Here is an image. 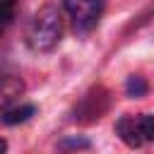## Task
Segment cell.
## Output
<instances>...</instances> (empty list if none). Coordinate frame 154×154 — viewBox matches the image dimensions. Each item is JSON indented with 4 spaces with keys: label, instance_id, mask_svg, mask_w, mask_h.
<instances>
[{
    "label": "cell",
    "instance_id": "1",
    "mask_svg": "<svg viewBox=\"0 0 154 154\" xmlns=\"http://www.w3.org/2000/svg\"><path fill=\"white\" fill-rule=\"evenodd\" d=\"M63 10L55 5L41 7L26 26V46L36 53H48L63 38Z\"/></svg>",
    "mask_w": 154,
    "mask_h": 154
},
{
    "label": "cell",
    "instance_id": "2",
    "mask_svg": "<svg viewBox=\"0 0 154 154\" xmlns=\"http://www.w3.org/2000/svg\"><path fill=\"white\" fill-rule=\"evenodd\" d=\"M116 135L123 144L137 149L154 142V116L152 113H125L116 120Z\"/></svg>",
    "mask_w": 154,
    "mask_h": 154
},
{
    "label": "cell",
    "instance_id": "3",
    "mask_svg": "<svg viewBox=\"0 0 154 154\" xmlns=\"http://www.w3.org/2000/svg\"><path fill=\"white\" fill-rule=\"evenodd\" d=\"M63 10L72 19L75 31L87 34L99 24L106 10V0H63Z\"/></svg>",
    "mask_w": 154,
    "mask_h": 154
},
{
    "label": "cell",
    "instance_id": "4",
    "mask_svg": "<svg viewBox=\"0 0 154 154\" xmlns=\"http://www.w3.org/2000/svg\"><path fill=\"white\" fill-rule=\"evenodd\" d=\"M108 106H111V94H108V89H103L101 84H99V87H91V89L82 96V101L75 106L72 120H77V123H94V120H99V118L108 111Z\"/></svg>",
    "mask_w": 154,
    "mask_h": 154
},
{
    "label": "cell",
    "instance_id": "5",
    "mask_svg": "<svg viewBox=\"0 0 154 154\" xmlns=\"http://www.w3.org/2000/svg\"><path fill=\"white\" fill-rule=\"evenodd\" d=\"M24 94V82L17 75H0V116Z\"/></svg>",
    "mask_w": 154,
    "mask_h": 154
},
{
    "label": "cell",
    "instance_id": "6",
    "mask_svg": "<svg viewBox=\"0 0 154 154\" xmlns=\"http://www.w3.org/2000/svg\"><path fill=\"white\" fill-rule=\"evenodd\" d=\"M34 113H36V106H31V103H22V106H12V108H7V111L0 116V120H2L5 125H17V123L29 120Z\"/></svg>",
    "mask_w": 154,
    "mask_h": 154
},
{
    "label": "cell",
    "instance_id": "7",
    "mask_svg": "<svg viewBox=\"0 0 154 154\" xmlns=\"http://www.w3.org/2000/svg\"><path fill=\"white\" fill-rule=\"evenodd\" d=\"M149 91V84L144 82V77H140V75H130L128 77V82H125V94L130 96V99H140V96H144Z\"/></svg>",
    "mask_w": 154,
    "mask_h": 154
},
{
    "label": "cell",
    "instance_id": "8",
    "mask_svg": "<svg viewBox=\"0 0 154 154\" xmlns=\"http://www.w3.org/2000/svg\"><path fill=\"white\" fill-rule=\"evenodd\" d=\"M17 14V0H0V36L7 31Z\"/></svg>",
    "mask_w": 154,
    "mask_h": 154
},
{
    "label": "cell",
    "instance_id": "9",
    "mask_svg": "<svg viewBox=\"0 0 154 154\" xmlns=\"http://www.w3.org/2000/svg\"><path fill=\"white\" fill-rule=\"evenodd\" d=\"M79 147H89L87 140H70V142H60V149H79Z\"/></svg>",
    "mask_w": 154,
    "mask_h": 154
},
{
    "label": "cell",
    "instance_id": "10",
    "mask_svg": "<svg viewBox=\"0 0 154 154\" xmlns=\"http://www.w3.org/2000/svg\"><path fill=\"white\" fill-rule=\"evenodd\" d=\"M0 154H7V142L0 137Z\"/></svg>",
    "mask_w": 154,
    "mask_h": 154
}]
</instances>
